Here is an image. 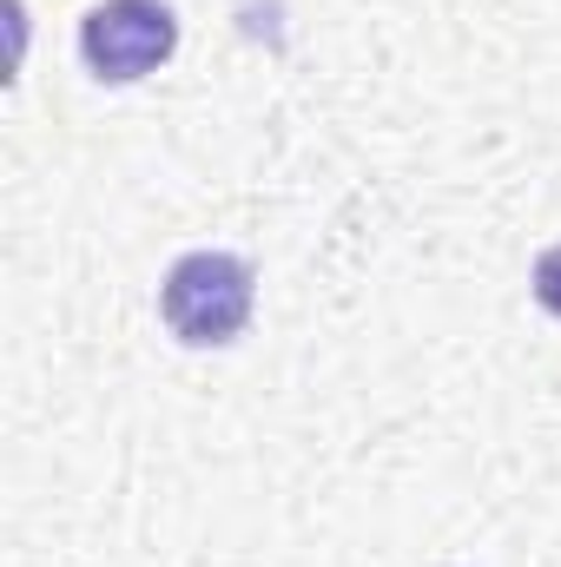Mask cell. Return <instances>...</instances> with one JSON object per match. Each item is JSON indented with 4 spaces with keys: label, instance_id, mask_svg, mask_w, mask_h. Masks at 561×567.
Wrapping results in <instances>:
<instances>
[{
    "label": "cell",
    "instance_id": "2",
    "mask_svg": "<svg viewBox=\"0 0 561 567\" xmlns=\"http://www.w3.org/2000/svg\"><path fill=\"white\" fill-rule=\"evenodd\" d=\"M172 47H178V20H172L165 0H100L80 20V60L113 86L165 66Z\"/></svg>",
    "mask_w": 561,
    "mask_h": 567
},
{
    "label": "cell",
    "instance_id": "1",
    "mask_svg": "<svg viewBox=\"0 0 561 567\" xmlns=\"http://www.w3.org/2000/svg\"><path fill=\"white\" fill-rule=\"evenodd\" d=\"M159 310H165L172 337L192 343V350L232 343L252 317V265L232 258V251H192L165 271Z\"/></svg>",
    "mask_w": 561,
    "mask_h": 567
},
{
    "label": "cell",
    "instance_id": "3",
    "mask_svg": "<svg viewBox=\"0 0 561 567\" xmlns=\"http://www.w3.org/2000/svg\"><path fill=\"white\" fill-rule=\"evenodd\" d=\"M536 303L561 317V245H549V251L536 258Z\"/></svg>",
    "mask_w": 561,
    "mask_h": 567
}]
</instances>
